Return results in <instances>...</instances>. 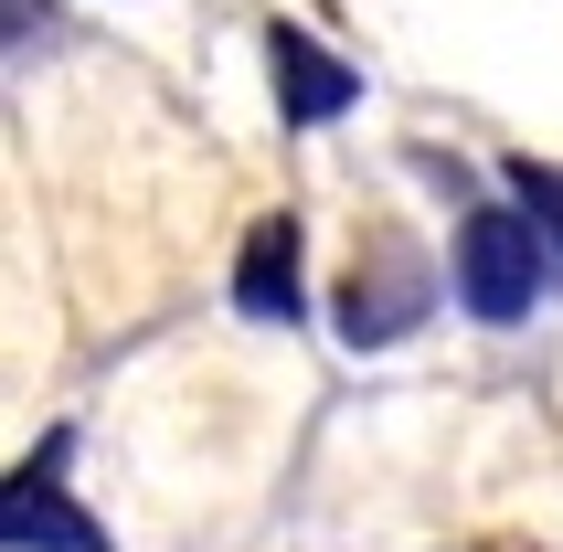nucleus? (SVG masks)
<instances>
[{
    "label": "nucleus",
    "instance_id": "1",
    "mask_svg": "<svg viewBox=\"0 0 563 552\" xmlns=\"http://www.w3.org/2000/svg\"><path fill=\"white\" fill-rule=\"evenodd\" d=\"M542 287H553L542 223L521 213V202H478V213L457 223V298H468V319L510 330V319H532V308H542Z\"/></svg>",
    "mask_w": 563,
    "mask_h": 552
},
{
    "label": "nucleus",
    "instance_id": "2",
    "mask_svg": "<svg viewBox=\"0 0 563 552\" xmlns=\"http://www.w3.org/2000/svg\"><path fill=\"white\" fill-rule=\"evenodd\" d=\"M437 298V266L405 245V234H373V245L351 255V287H341V340L351 351H383V340H405Z\"/></svg>",
    "mask_w": 563,
    "mask_h": 552
},
{
    "label": "nucleus",
    "instance_id": "3",
    "mask_svg": "<svg viewBox=\"0 0 563 552\" xmlns=\"http://www.w3.org/2000/svg\"><path fill=\"white\" fill-rule=\"evenodd\" d=\"M266 75H277V118L287 128H330L341 107H362V64L319 54V32H298V22L266 32Z\"/></svg>",
    "mask_w": 563,
    "mask_h": 552
},
{
    "label": "nucleus",
    "instance_id": "4",
    "mask_svg": "<svg viewBox=\"0 0 563 552\" xmlns=\"http://www.w3.org/2000/svg\"><path fill=\"white\" fill-rule=\"evenodd\" d=\"M0 542L11 552H107V521L75 510L64 478H54V457H43V467H22V478L0 489Z\"/></svg>",
    "mask_w": 563,
    "mask_h": 552
},
{
    "label": "nucleus",
    "instance_id": "5",
    "mask_svg": "<svg viewBox=\"0 0 563 552\" xmlns=\"http://www.w3.org/2000/svg\"><path fill=\"white\" fill-rule=\"evenodd\" d=\"M234 308H245V319H298V308H309V287H298V223L287 213H266L245 234V266H234Z\"/></svg>",
    "mask_w": 563,
    "mask_h": 552
},
{
    "label": "nucleus",
    "instance_id": "6",
    "mask_svg": "<svg viewBox=\"0 0 563 552\" xmlns=\"http://www.w3.org/2000/svg\"><path fill=\"white\" fill-rule=\"evenodd\" d=\"M510 191H521V213L542 223V245H563V170L553 159H510Z\"/></svg>",
    "mask_w": 563,
    "mask_h": 552
}]
</instances>
